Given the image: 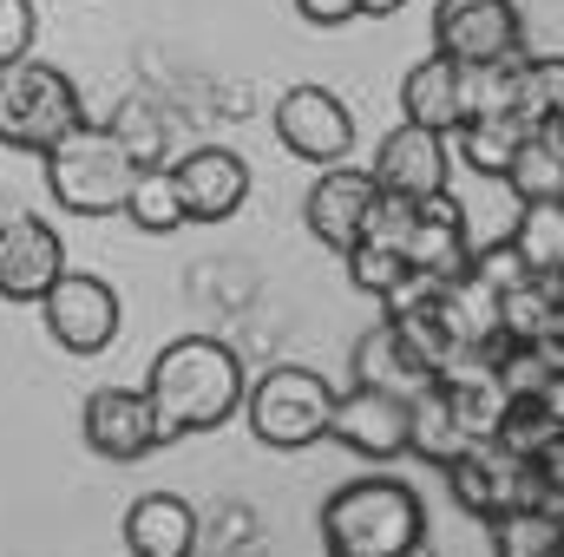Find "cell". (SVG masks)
Returning <instances> with one entry per match:
<instances>
[{"label": "cell", "instance_id": "obj_4", "mask_svg": "<svg viewBox=\"0 0 564 557\" xmlns=\"http://www.w3.org/2000/svg\"><path fill=\"white\" fill-rule=\"evenodd\" d=\"M139 157L119 144L112 125H79L73 139L46 157V190L59 197V210L73 217H112L132 204V184H139Z\"/></svg>", "mask_w": 564, "mask_h": 557}, {"label": "cell", "instance_id": "obj_36", "mask_svg": "<svg viewBox=\"0 0 564 557\" xmlns=\"http://www.w3.org/2000/svg\"><path fill=\"white\" fill-rule=\"evenodd\" d=\"M295 13H302L308 26H341V20L361 13V0H295Z\"/></svg>", "mask_w": 564, "mask_h": 557}, {"label": "cell", "instance_id": "obj_3", "mask_svg": "<svg viewBox=\"0 0 564 557\" xmlns=\"http://www.w3.org/2000/svg\"><path fill=\"white\" fill-rule=\"evenodd\" d=\"M79 125H93V119H86V106H79V86H73L59 66L20 59V66L0 73V144H7V151L53 157Z\"/></svg>", "mask_w": 564, "mask_h": 557}, {"label": "cell", "instance_id": "obj_28", "mask_svg": "<svg viewBox=\"0 0 564 557\" xmlns=\"http://www.w3.org/2000/svg\"><path fill=\"white\" fill-rule=\"evenodd\" d=\"M558 439H564V433L552 426V414H545L539 401H519L512 419H506V433H499V446H506V452H519V459H545Z\"/></svg>", "mask_w": 564, "mask_h": 557}, {"label": "cell", "instance_id": "obj_20", "mask_svg": "<svg viewBox=\"0 0 564 557\" xmlns=\"http://www.w3.org/2000/svg\"><path fill=\"white\" fill-rule=\"evenodd\" d=\"M440 328L453 335V348H499V341H506V302L466 270L459 282H446Z\"/></svg>", "mask_w": 564, "mask_h": 557}, {"label": "cell", "instance_id": "obj_21", "mask_svg": "<svg viewBox=\"0 0 564 557\" xmlns=\"http://www.w3.org/2000/svg\"><path fill=\"white\" fill-rule=\"evenodd\" d=\"M532 132H545V125H532V119H466L446 144L459 151L466 171H479V177H512V164H519V151H525Z\"/></svg>", "mask_w": 564, "mask_h": 557}, {"label": "cell", "instance_id": "obj_8", "mask_svg": "<svg viewBox=\"0 0 564 557\" xmlns=\"http://www.w3.org/2000/svg\"><path fill=\"white\" fill-rule=\"evenodd\" d=\"M375 210H381V184H375V171H355V164L322 171V177L308 184V204H302L315 243L335 250V256H355V250L368 243Z\"/></svg>", "mask_w": 564, "mask_h": 557}, {"label": "cell", "instance_id": "obj_10", "mask_svg": "<svg viewBox=\"0 0 564 557\" xmlns=\"http://www.w3.org/2000/svg\"><path fill=\"white\" fill-rule=\"evenodd\" d=\"M40 308H46V328H53V341L66 354H99L119 335V295H112V282L86 276V270H66Z\"/></svg>", "mask_w": 564, "mask_h": 557}, {"label": "cell", "instance_id": "obj_23", "mask_svg": "<svg viewBox=\"0 0 564 557\" xmlns=\"http://www.w3.org/2000/svg\"><path fill=\"white\" fill-rule=\"evenodd\" d=\"M499 302H506V341L532 348V341H545V335H552V321H558L564 276H532L525 288H512V295H499Z\"/></svg>", "mask_w": 564, "mask_h": 557}, {"label": "cell", "instance_id": "obj_5", "mask_svg": "<svg viewBox=\"0 0 564 557\" xmlns=\"http://www.w3.org/2000/svg\"><path fill=\"white\" fill-rule=\"evenodd\" d=\"M335 407H341V394H335L315 368H270V374L250 387V401H243L250 433H257L263 446H276V452L315 446V439L335 426Z\"/></svg>", "mask_w": 564, "mask_h": 557}, {"label": "cell", "instance_id": "obj_37", "mask_svg": "<svg viewBox=\"0 0 564 557\" xmlns=\"http://www.w3.org/2000/svg\"><path fill=\"white\" fill-rule=\"evenodd\" d=\"M539 407H545V414H552V426L564 433V374L552 381V387H545V394H539Z\"/></svg>", "mask_w": 564, "mask_h": 557}, {"label": "cell", "instance_id": "obj_35", "mask_svg": "<svg viewBox=\"0 0 564 557\" xmlns=\"http://www.w3.org/2000/svg\"><path fill=\"white\" fill-rule=\"evenodd\" d=\"M414 210H421V204H408V197H381V210H375V223H368V243H381V250L408 256V237H414Z\"/></svg>", "mask_w": 564, "mask_h": 557}, {"label": "cell", "instance_id": "obj_25", "mask_svg": "<svg viewBox=\"0 0 564 557\" xmlns=\"http://www.w3.org/2000/svg\"><path fill=\"white\" fill-rule=\"evenodd\" d=\"M512 243L532 263V276H564V204H519Z\"/></svg>", "mask_w": 564, "mask_h": 557}, {"label": "cell", "instance_id": "obj_26", "mask_svg": "<svg viewBox=\"0 0 564 557\" xmlns=\"http://www.w3.org/2000/svg\"><path fill=\"white\" fill-rule=\"evenodd\" d=\"M126 217L139 223L144 237H171V230L184 223V197H177V177H171V164H151V171H139Z\"/></svg>", "mask_w": 564, "mask_h": 557}, {"label": "cell", "instance_id": "obj_18", "mask_svg": "<svg viewBox=\"0 0 564 557\" xmlns=\"http://www.w3.org/2000/svg\"><path fill=\"white\" fill-rule=\"evenodd\" d=\"M355 387H375V394H394V401H421V394L440 387V374H426L421 361L401 348L394 321H375L355 341Z\"/></svg>", "mask_w": 564, "mask_h": 557}, {"label": "cell", "instance_id": "obj_13", "mask_svg": "<svg viewBox=\"0 0 564 557\" xmlns=\"http://www.w3.org/2000/svg\"><path fill=\"white\" fill-rule=\"evenodd\" d=\"M171 177H177V197H184V217H191V223H224V217H237L243 197H250V164H243L230 144H197V151H184V157L171 164Z\"/></svg>", "mask_w": 564, "mask_h": 557}, {"label": "cell", "instance_id": "obj_31", "mask_svg": "<svg viewBox=\"0 0 564 557\" xmlns=\"http://www.w3.org/2000/svg\"><path fill=\"white\" fill-rule=\"evenodd\" d=\"M348 276L361 295H375V302H388V288L408 276V256H394V250H381V243H361L355 256H348Z\"/></svg>", "mask_w": 564, "mask_h": 557}, {"label": "cell", "instance_id": "obj_9", "mask_svg": "<svg viewBox=\"0 0 564 557\" xmlns=\"http://www.w3.org/2000/svg\"><path fill=\"white\" fill-rule=\"evenodd\" d=\"M276 139L289 157L302 164H348V144H355V112L328 92V86H289L276 99Z\"/></svg>", "mask_w": 564, "mask_h": 557}, {"label": "cell", "instance_id": "obj_11", "mask_svg": "<svg viewBox=\"0 0 564 557\" xmlns=\"http://www.w3.org/2000/svg\"><path fill=\"white\" fill-rule=\"evenodd\" d=\"M66 276V243L40 217H7L0 223V302H46L53 282Z\"/></svg>", "mask_w": 564, "mask_h": 557}, {"label": "cell", "instance_id": "obj_6", "mask_svg": "<svg viewBox=\"0 0 564 557\" xmlns=\"http://www.w3.org/2000/svg\"><path fill=\"white\" fill-rule=\"evenodd\" d=\"M433 53L479 73L525 53V20L512 0H433Z\"/></svg>", "mask_w": 564, "mask_h": 557}, {"label": "cell", "instance_id": "obj_22", "mask_svg": "<svg viewBox=\"0 0 564 557\" xmlns=\"http://www.w3.org/2000/svg\"><path fill=\"white\" fill-rule=\"evenodd\" d=\"M506 184H512L519 204H564V139L552 125L525 139V151H519V164H512Z\"/></svg>", "mask_w": 564, "mask_h": 557}, {"label": "cell", "instance_id": "obj_38", "mask_svg": "<svg viewBox=\"0 0 564 557\" xmlns=\"http://www.w3.org/2000/svg\"><path fill=\"white\" fill-rule=\"evenodd\" d=\"M401 7H408V0H361L368 20H388V13H401Z\"/></svg>", "mask_w": 564, "mask_h": 557}, {"label": "cell", "instance_id": "obj_16", "mask_svg": "<svg viewBox=\"0 0 564 557\" xmlns=\"http://www.w3.org/2000/svg\"><path fill=\"white\" fill-rule=\"evenodd\" d=\"M401 119H408V125H421V132L453 139V132L473 119V106H466V66H453V59L426 53L421 66L401 79Z\"/></svg>", "mask_w": 564, "mask_h": 557}, {"label": "cell", "instance_id": "obj_24", "mask_svg": "<svg viewBox=\"0 0 564 557\" xmlns=\"http://www.w3.org/2000/svg\"><path fill=\"white\" fill-rule=\"evenodd\" d=\"M414 452L433 459V466H453V459L473 452V439H466V426H459V414H453L446 387H433V394L414 401Z\"/></svg>", "mask_w": 564, "mask_h": 557}, {"label": "cell", "instance_id": "obj_7", "mask_svg": "<svg viewBox=\"0 0 564 557\" xmlns=\"http://www.w3.org/2000/svg\"><path fill=\"white\" fill-rule=\"evenodd\" d=\"M446 479H453V499H459L473 518H486V525L506 518V512H539V499H545L539 459H519V452H506L499 439H492V446H473L466 459H453Z\"/></svg>", "mask_w": 564, "mask_h": 557}, {"label": "cell", "instance_id": "obj_27", "mask_svg": "<svg viewBox=\"0 0 564 557\" xmlns=\"http://www.w3.org/2000/svg\"><path fill=\"white\" fill-rule=\"evenodd\" d=\"M492 551L499 557H564V525L552 512H506V518H492Z\"/></svg>", "mask_w": 564, "mask_h": 557}, {"label": "cell", "instance_id": "obj_30", "mask_svg": "<svg viewBox=\"0 0 564 557\" xmlns=\"http://www.w3.org/2000/svg\"><path fill=\"white\" fill-rule=\"evenodd\" d=\"M112 132H119V144L139 157L144 171H151V164H164V125H158V112H151V106H139V99H132V106H119Z\"/></svg>", "mask_w": 564, "mask_h": 557}, {"label": "cell", "instance_id": "obj_32", "mask_svg": "<svg viewBox=\"0 0 564 557\" xmlns=\"http://www.w3.org/2000/svg\"><path fill=\"white\" fill-rule=\"evenodd\" d=\"M33 40H40V13L33 0H0V73L33 59Z\"/></svg>", "mask_w": 564, "mask_h": 557}, {"label": "cell", "instance_id": "obj_39", "mask_svg": "<svg viewBox=\"0 0 564 557\" xmlns=\"http://www.w3.org/2000/svg\"><path fill=\"white\" fill-rule=\"evenodd\" d=\"M552 132H558V139H564V125H552Z\"/></svg>", "mask_w": 564, "mask_h": 557}, {"label": "cell", "instance_id": "obj_19", "mask_svg": "<svg viewBox=\"0 0 564 557\" xmlns=\"http://www.w3.org/2000/svg\"><path fill=\"white\" fill-rule=\"evenodd\" d=\"M197 545V512L177 492H139L126 505V551L132 557H191Z\"/></svg>", "mask_w": 564, "mask_h": 557}, {"label": "cell", "instance_id": "obj_1", "mask_svg": "<svg viewBox=\"0 0 564 557\" xmlns=\"http://www.w3.org/2000/svg\"><path fill=\"white\" fill-rule=\"evenodd\" d=\"M151 407L164 439H184V433H210L243 407V361L217 341V335H184L171 341L158 361H151V381H144Z\"/></svg>", "mask_w": 564, "mask_h": 557}, {"label": "cell", "instance_id": "obj_12", "mask_svg": "<svg viewBox=\"0 0 564 557\" xmlns=\"http://www.w3.org/2000/svg\"><path fill=\"white\" fill-rule=\"evenodd\" d=\"M79 426H86V446L99 459H112V466L144 459L151 446H164L158 407H151V394H139V387H99V394H86Z\"/></svg>", "mask_w": 564, "mask_h": 557}, {"label": "cell", "instance_id": "obj_15", "mask_svg": "<svg viewBox=\"0 0 564 557\" xmlns=\"http://www.w3.org/2000/svg\"><path fill=\"white\" fill-rule=\"evenodd\" d=\"M375 184H381V197H408V204L446 197V139L401 119L375 151Z\"/></svg>", "mask_w": 564, "mask_h": 557}, {"label": "cell", "instance_id": "obj_14", "mask_svg": "<svg viewBox=\"0 0 564 557\" xmlns=\"http://www.w3.org/2000/svg\"><path fill=\"white\" fill-rule=\"evenodd\" d=\"M328 433L348 452H361V459H401V452H414V401H394V394H375V387H348Z\"/></svg>", "mask_w": 564, "mask_h": 557}, {"label": "cell", "instance_id": "obj_2", "mask_svg": "<svg viewBox=\"0 0 564 557\" xmlns=\"http://www.w3.org/2000/svg\"><path fill=\"white\" fill-rule=\"evenodd\" d=\"M322 545L328 557H421L426 512L421 492L401 479H355L322 505Z\"/></svg>", "mask_w": 564, "mask_h": 557}, {"label": "cell", "instance_id": "obj_34", "mask_svg": "<svg viewBox=\"0 0 564 557\" xmlns=\"http://www.w3.org/2000/svg\"><path fill=\"white\" fill-rule=\"evenodd\" d=\"M532 119L564 125V53L558 59H532Z\"/></svg>", "mask_w": 564, "mask_h": 557}, {"label": "cell", "instance_id": "obj_29", "mask_svg": "<svg viewBox=\"0 0 564 557\" xmlns=\"http://www.w3.org/2000/svg\"><path fill=\"white\" fill-rule=\"evenodd\" d=\"M473 276L486 282L492 295H512V288H525V282H532V263L519 256V243H512V237H499V243L473 250Z\"/></svg>", "mask_w": 564, "mask_h": 557}, {"label": "cell", "instance_id": "obj_17", "mask_svg": "<svg viewBox=\"0 0 564 557\" xmlns=\"http://www.w3.org/2000/svg\"><path fill=\"white\" fill-rule=\"evenodd\" d=\"M408 270H426L440 282H459L473 270V237H466V210L453 197H433L414 210V237H408Z\"/></svg>", "mask_w": 564, "mask_h": 557}, {"label": "cell", "instance_id": "obj_33", "mask_svg": "<svg viewBox=\"0 0 564 557\" xmlns=\"http://www.w3.org/2000/svg\"><path fill=\"white\" fill-rule=\"evenodd\" d=\"M440 302H446V282L426 276V270H408L388 288V321H401V315H440Z\"/></svg>", "mask_w": 564, "mask_h": 557}]
</instances>
